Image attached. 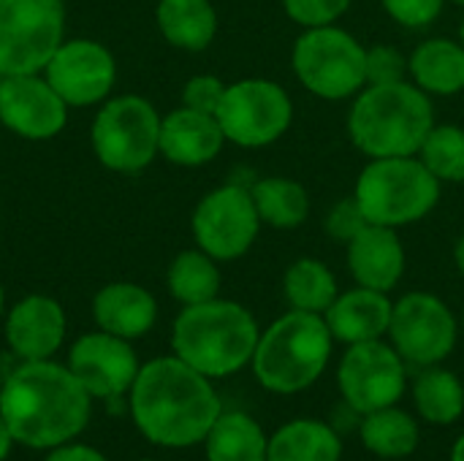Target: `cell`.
I'll list each match as a JSON object with an SVG mask.
<instances>
[{"label":"cell","instance_id":"cell-16","mask_svg":"<svg viewBox=\"0 0 464 461\" xmlns=\"http://www.w3.org/2000/svg\"><path fill=\"white\" fill-rule=\"evenodd\" d=\"M68 103L54 92L44 73L0 79V125L27 141H49L63 133Z\"/></svg>","mask_w":464,"mask_h":461},{"label":"cell","instance_id":"cell-43","mask_svg":"<svg viewBox=\"0 0 464 461\" xmlns=\"http://www.w3.org/2000/svg\"><path fill=\"white\" fill-rule=\"evenodd\" d=\"M449 3H457V5H462L464 8V0H449Z\"/></svg>","mask_w":464,"mask_h":461},{"label":"cell","instance_id":"cell-34","mask_svg":"<svg viewBox=\"0 0 464 461\" xmlns=\"http://www.w3.org/2000/svg\"><path fill=\"white\" fill-rule=\"evenodd\" d=\"M381 3L386 14L408 30L430 27L443 14V5H446V0H381Z\"/></svg>","mask_w":464,"mask_h":461},{"label":"cell","instance_id":"cell-25","mask_svg":"<svg viewBox=\"0 0 464 461\" xmlns=\"http://www.w3.org/2000/svg\"><path fill=\"white\" fill-rule=\"evenodd\" d=\"M253 201L264 226L294 231L310 217V193L302 182L288 177H264L253 187Z\"/></svg>","mask_w":464,"mask_h":461},{"label":"cell","instance_id":"cell-15","mask_svg":"<svg viewBox=\"0 0 464 461\" xmlns=\"http://www.w3.org/2000/svg\"><path fill=\"white\" fill-rule=\"evenodd\" d=\"M65 367L92 399H120L122 394H130V386L141 370L130 340L106 334L101 329L79 337L71 345Z\"/></svg>","mask_w":464,"mask_h":461},{"label":"cell","instance_id":"cell-30","mask_svg":"<svg viewBox=\"0 0 464 461\" xmlns=\"http://www.w3.org/2000/svg\"><path fill=\"white\" fill-rule=\"evenodd\" d=\"M413 402L424 421L446 427L464 413V386L454 372L430 367L413 383Z\"/></svg>","mask_w":464,"mask_h":461},{"label":"cell","instance_id":"cell-18","mask_svg":"<svg viewBox=\"0 0 464 461\" xmlns=\"http://www.w3.org/2000/svg\"><path fill=\"white\" fill-rule=\"evenodd\" d=\"M223 144L226 136L215 114L179 106L160 120V155L174 166H207L220 155Z\"/></svg>","mask_w":464,"mask_h":461},{"label":"cell","instance_id":"cell-13","mask_svg":"<svg viewBox=\"0 0 464 461\" xmlns=\"http://www.w3.org/2000/svg\"><path fill=\"white\" fill-rule=\"evenodd\" d=\"M405 359L381 340L348 345L340 361L337 383L343 399L356 413H375L400 402L405 391Z\"/></svg>","mask_w":464,"mask_h":461},{"label":"cell","instance_id":"cell-23","mask_svg":"<svg viewBox=\"0 0 464 461\" xmlns=\"http://www.w3.org/2000/svg\"><path fill=\"white\" fill-rule=\"evenodd\" d=\"M155 22L160 35L182 52H204L218 35L212 0H158Z\"/></svg>","mask_w":464,"mask_h":461},{"label":"cell","instance_id":"cell-7","mask_svg":"<svg viewBox=\"0 0 464 461\" xmlns=\"http://www.w3.org/2000/svg\"><path fill=\"white\" fill-rule=\"evenodd\" d=\"M291 65L299 84L324 101L356 98L367 87V46L337 24L304 27Z\"/></svg>","mask_w":464,"mask_h":461},{"label":"cell","instance_id":"cell-1","mask_svg":"<svg viewBox=\"0 0 464 461\" xmlns=\"http://www.w3.org/2000/svg\"><path fill=\"white\" fill-rule=\"evenodd\" d=\"M92 413V397L73 372L52 359L22 361L3 380L0 416L14 443L49 451L79 437Z\"/></svg>","mask_w":464,"mask_h":461},{"label":"cell","instance_id":"cell-8","mask_svg":"<svg viewBox=\"0 0 464 461\" xmlns=\"http://www.w3.org/2000/svg\"><path fill=\"white\" fill-rule=\"evenodd\" d=\"M160 114L141 95H114L101 103L90 125L92 152L101 166L136 174L160 155Z\"/></svg>","mask_w":464,"mask_h":461},{"label":"cell","instance_id":"cell-32","mask_svg":"<svg viewBox=\"0 0 464 461\" xmlns=\"http://www.w3.org/2000/svg\"><path fill=\"white\" fill-rule=\"evenodd\" d=\"M353 0H283V11L291 22L302 27H324L334 24Z\"/></svg>","mask_w":464,"mask_h":461},{"label":"cell","instance_id":"cell-31","mask_svg":"<svg viewBox=\"0 0 464 461\" xmlns=\"http://www.w3.org/2000/svg\"><path fill=\"white\" fill-rule=\"evenodd\" d=\"M421 163L438 177L440 185H462L464 182V128L459 125H438L430 130L419 149Z\"/></svg>","mask_w":464,"mask_h":461},{"label":"cell","instance_id":"cell-2","mask_svg":"<svg viewBox=\"0 0 464 461\" xmlns=\"http://www.w3.org/2000/svg\"><path fill=\"white\" fill-rule=\"evenodd\" d=\"M220 413V397L209 378L177 356L152 359L139 370L130 386V416L136 429L163 448L204 443Z\"/></svg>","mask_w":464,"mask_h":461},{"label":"cell","instance_id":"cell-20","mask_svg":"<svg viewBox=\"0 0 464 461\" xmlns=\"http://www.w3.org/2000/svg\"><path fill=\"white\" fill-rule=\"evenodd\" d=\"M394 302L383 291L356 285L345 293H337L332 307L324 312V321L337 342L359 345L372 342L389 334Z\"/></svg>","mask_w":464,"mask_h":461},{"label":"cell","instance_id":"cell-35","mask_svg":"<svg viewBox=\"0 0 464 461\" xmlns=\"http://www.w3.org/2000/svg\"><path fill=\"white\" fill-rule=\"evenodd\" d=\"M367 226H370V223H367V217H364V212H362V206H359V201H356L353 196H348V198H343L340 204H334V206L329 209L326 220H324L326 234H329L334 242H343V245H348V242H351L356 234H362Z\"/></svg>","mask_w":464,"mask_h":461},{"label":"cell","instance_id":"cell-33","mask_svg":"<svg viewBox=\"0 0 464 461\" xmlns=\"http://www.w3.org/2000/svg\"><path fill=\"white\" fill-rule=\"evenodd\" d=\"M408 57L392 43L367 46V84H394L405 82Z\"/></svg>","mask_w":464,"mask_h":461},{"label":"cell","instance_id":"cell-38","mask_svg":"<svg viewBox=\"0 0 464 461\" xmlns=\"http://www.w3.org/2000/svg\"><path fill=\"white\" fill-rule=\"evenodd\" d=\"M11 446H14L11 429H8V424L3 421V416H0V461L8 459V454H11Z\"/></svg>","mask_w":464,"mask_h":461},{"label":"cell","instance_id":"cell-41","mask_svg":"<svg viewBox=\"0 0 464 461\" xmlns=\"http://www.w3.org/2000/svg\"><path fill=\"white\" fill-rule=\"evenodd\" d=\"M3 307H5V293H3V285H0V315H3Z\"/></svg>","mask_w":464,"mask_h":461},{"label":"cell","instance_id":"cell-5","mask_svg":"<svg viewBox=\"0 0 464 461\" xmlns=\"http://www.w3.org/2000/svg\"><path fill=\"white\" fill-rule=\"evenodd\" d=\"M332 342L324 315L291 310L258 337L250 364L266 391L299 394L324 375Z\"/></svg>","mask_w":464,"mask_h":461},{"label":"cell","instance_id":"cell-21","mask_svg":"<svg viewBox=\"0 0 464 461\" xmlns=\"http://www.w3.org/2000/svg\"><path fill=\"white\" fill-rule=\"evenodd\" d=\"M95 326L122 340L144 337L158 321L155 296L136 283H109L92 299Z\"/></svg>","mask_w":464,"mask_h":461},{"label":"cell","instance_id":"cell-39","mask_svg":"<svg viewBox=\"0 0 464 461\" xmlns=\"http://www.w3.org/2000/svg\"><path fill=\"white\" fill-rule=\"evenodd\" d=\"M454 264H457L459 274L464 277V234L457 239V245H454Z\"/></svg>","mask_w":464,"mask_h":461},{"label":"cell","instance_id":"cell-6","mask_svg":"<svg viewBox=\"0 0 464 461\" xmlns=\"http://www.w3.org/2000/svg\"><path fill=\"white\" fill-rule=\"evenodd\" d=\"M440 190L443 185L419 155L372 158L356 179L353 198L367 223L400 231L424 220L440 204Z\"/></svg>","mask_w":464,"mask_h":461},{"label":"cell","instance_id":"cell-42","mask_svg":"<svg viewBox=\"0 0 464 461\" xmlns=\"http://www.w3.org/2000/svg\"><path fill=\"white\" fill-rule=\"evenodd\" d=\"M459 43L464 46V16H462V22H459Z\"/></svg>","mask_w":464,"mask_h":461},{"label":"cell","instance_id":"cell-24","mask_svg":"<svg viewBox=\"0 0 464 461\" xmlns=\"http://www.w3.org/2000/svg\"><path fill=\"white\" fill-rule=\"evenodd\" d=\"M343 443L324 421L299 418L277 429L269 440L266 461H340Z\"/></svg>","mask_w":464,"mask_h":461},{"label":"cell","instance_id":"cell-37","mask_svg":"<svg viewBox=\"0 0 464 461\" xmlns=\"http://www.w3.org/2000/svg\"><path fill=\"white\" fill-rule=\"evenodd\" d=\"M44 461H109L98 448L84 446V443H63L57 448H49L46 459Z\"/></svg>","mask_w":464,"mask_h":461},{"label":"cell","instance_id":"cell-11","mask_svg":"<svg viewBox=\"0 0 464 461\" xmlns=\"http://www.w3.org/2000/svg\"><path fill=\"white\" fill-rule=\"evenodd\" d=\"M261 217L253 201L250 187L245 185H220L209 190L193 209L190 231L196 247L212 255L218 264L237 261L258 239Z\"/></svg>","mask_w":464,"mask_h":461},{"label":"cell","instance_id":"cell-14","mask_svg":"<svg viewBox=\"0 0 464 461\" xmlns=\"http://www.w3.org/2000/svg\"><path fill=\"white\" fill-rule=\"evenodd\" d=\"M68 109L103 103L117 82L114 54L92 38H71L57 46L41 71Z\"/></svg>","mask_w":464,"mask_h":461},{"label":"cell","instance_id":"cell-22","mask_svg":"<svg viewBox=\"0 0 464 461\" xmlns=\"http://www.w3.org/2000/svg\"><path fill=\"white\" fill-rule=\"evenodd\" d=\"M408 76L427 95H459L464 90V46L451 38L421 41L408 57Z\"/></svg>","mask_w":464,"mask_h":461},{"label":"cell","instance_id":"cell-9","mask_svg":"<svg viewBox=\"0 0 464 461\" xmlns=\"http://www.w3.org/2000/svg\"><path fill=\"white\" fill-rule=\"evenodd\" d=\"M63 35V0H0V76L41 73Z\"/></svg>","mask_w":464,"mask_h":461},{"label":"cell","instance_id":"cell-3","mask_svg":"<svg viewBox=\"0 0 464 461\" xmlns=\"http://www.w3.org/2000/svg\"><path fill=\"white\" fill-rule=\"evenodd\" d=\"M432 128V101L413 82L367 84L348 111V136L370 160L419 155Z\"/></svg>","mask_w":464,"mask_h":461},{"label":"cell","instance_id":"cell-26","mask_svg":"<svg viewBox=\"0 0 464 461\" xmlns=\"http://www.w3.org/2000/svg\"><path fill=\"white\" fill-rule=\"evenodd\" d=\"M207 461H266L269 440L247 413H220L204 437Z\"/></svg>","mask_w":464,"mask_h":461},{"label":"cell","instance_id":"cell-10","mask_svg":"<svg viewBox=\"0 0 464 461\" xmlns=\"http://www.w3.org/2000/svg\"><path fill=\"white\" fill-rule=\"evenodd\" d=\"M215 117L226 141L245 149H261L288 133L294 101L288 90L272 79H239L226 87Z\"/></svg>","mask_w":464,"mask_h":461},{"label":"cell","instance_id":"cell-4","mask_svg":"<svg viewBox=\"0 0 464 461\" xmlns=\"http://www.w3.org/2000/svg\"><path fill=\"white\" fill-rule=\"evenodd\" d=\"M258 337V323L247 307L228 299H209L204 304L182 307L171 329V351L212 380L247 367Z\"/></svg>","mask_w":464,"mask_h":461},{"label":"cell","instance_id":"cell-40","mask_svg":"<svg viewBox=\"0 0 464 461\" xmlns=\"http://www.w3.org/2000/svg\"><path fill=\"white\" fill-rule=\"evenodd\" d=\"M451 461H464V435L454 443V451H451Z\"/></svg>","mask_w":464,"mask_h":461},{"label":"cell","instance_id":"cell-28","mask_svg":"<svg viewBox=\"0 0 464 461\" xmlns=\"http://www.w3.org/2000/svg\"><path fill=\"white\" fill-rule=\"evenodd\" d=\"M169 293L182 304H204L209 299H218L220 293V269L212 255L204 250H182L171 264L166 274Z\"/></svg>","mask_w":464,"mask_h":461},{"label":"cell","instance_id":"cell-19","mask_svg":"<svg viewBox=\"0 0 464 461\" xmlns=\"http://www.w3.org/2000/svg\"><path fill=\"white\" fill-rule=\"evenodd\" d=\"M348 272L356 285L372 291H394L405 274V247L394 228L367 226L345 245Z\"/></svg>","mask_w":464,"mask_h":461},{"label":"cell","instance_id":"cell-27","mask_svg":"<svg viewBox=\"0 0 464 461\" xmlns=\"http://www.w3.org/2000/svg\"><path fill=\"white\" fill-rule=\"evenodd\" d=\"M283 293H285V302L291 304V310L324 315L332 307V302L337 299L340 288H337L334 272L324 261L299 258L285 269Z\"/></svg>","mask_w":464,"mask_h":461},{"label":"cell","instance_id":"cell-17","mask_svg":"<svg viewBox=\"0 0 464 461\" xmlns=\"http://www.w3.org/2000/svg\"><path fill=\"white\" fill-rule=\"evenodd\" d=\"M65 310L57 299L30 293L19 299L5 315V345L22 361L52 359L65 340Z\"/></svg>","mask_w":464,"mask_h":461},{"label":"cell","instance_id":"cell-12","mask_svg":"<svg viewBox=\"0 0 464 461\" xmlns=\"http://www.w3.org/2000/svg\"><path fill=\"white\" fill-rule=\"evenodd\" d=\"M457 318L435 293H405L394 302L389 337L394 351L419 367H435L449 359L457 345Z\"/></svg>","mask_w":464,"mask_h":461},{"label":"cell","instance_id":"cell-36","mask_svg":"<svg viewBox=\"0 0 464 461\" xmlns=\"http://www.w3.org/2000/svg\"><path fill=\"white\" fill-rule=\"evenodd\" d=\"M226 87L228 84L223 79L209 76V73H198V76L185 82V87H182V106L204 111V114H218L220 101L226 95Z\"/></svg>","mask_w":464,"mask_h":461},{"label":"cell","instance_id":"cell-29","mask_svg":"<svg viewBox=\"0 0 464 461\" xmlns=\"http://www.w3.org/2000/svg\"><path fill=\"white\" fill-rule=\"evenodd\" d=\"M362 443L370 454L383 459H402L419 448V424L405 413L392 408L367 413L362 421Z\"/></svg>","mask_w":464,"mask_h":461},{"label":"cell","instance_id":"cell-44","mask_svg":"<svg viewBox=\"0 0 464 461\" xmlns=\"http://www.w3.org/2000/svg\"><path fill=\"white\" fill-rule=\"evenodd\" d=\"M141 461H155V459H141Z\"/></svg>","mask_w":464,"mask_h":461}]
</instances>
